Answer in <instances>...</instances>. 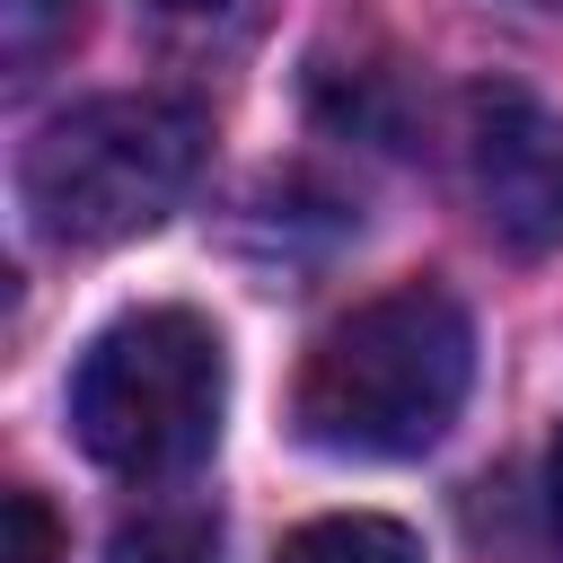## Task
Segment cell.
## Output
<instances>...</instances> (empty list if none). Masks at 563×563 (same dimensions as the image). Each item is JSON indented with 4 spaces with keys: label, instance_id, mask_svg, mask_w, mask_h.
<instances>
[{
    "label": "cell",
    "instance_id": "cell-1",
    "mask_svg": "<svg viewBox=\"0 0 563 563\" xmlns=\"http://www.w3.org/2000/svg\"><path fill=\"white\" fill-rule=\"evenodd\" d=\"M475 378V325L449 290L396 282L334 317L299 369V431L325 457H422Z\"/></svg>",
    "mask_w": 563,
    "mask_h": 563
},
{
    "label": "cell",
    "instance_id": "cell-2",
    "mask_svg": "<svg viewBox=\"0 0 563 563\" xmlns=\"http://www.w3.org/2000/svg\"><path fill=\"white\" fill-rule=\"evenodd\" d=\"M202 167V114L185 97H88L53 114L26 141L18 194L44 238L62 246H114L176 211V194Z\"/></svg>",
    "mask_w": 563,
    "mask_h": 563
},
{
    "label": "cell",
    "instance_id": "cell-3",
    "mask_svg": "<svg viewBox=\"0 0 563 563\" xmlns=\"http://www.w3.org/2000/svg\"><path fill=\"white\" fill-rule=\"evenodd\" d=\"M220 405H229V361L194 308L114 317L79 352V378H70L79 449L114 475H141V484L185 475L220 440Z\"/></svg>",
    "mask_w": 563,
    "mask_h": 563
},
{
    "label": "cell",
    "instance_id": "cell-4",
    "mask_svg": "<svg viewBox=\"0 0 563 563\" xmlns=\"http://www.w3.org/2000/svg\"><path fill=\"white\" fill-rule=\"evenodd\" d=\"M466 185L519 255L563 246V114L528 97L519 79H475L466 88Z\"/></svg>",
    "mask_w": 563,
    "mask_h": 563
},
{
    "label": "cell",
    "instance_id": "cell-5",
    "mask_svg": "<svg viewBox=\"0 0 563 563\" xmlns=\"http://www.w3.org/2000/svg\"><path fill=\"white\" fill-rule=\"evenodd\" d=\"M273 563H422V545H413V528H396L378 510H334V519L290 528Z\"/></svg>",
    "mask_w": 563,
    "mask_h": 563
},
{
    "label": "cell",
    "instance_id": "cell-6",
    "mask_svg": "<svg viewBox=\"0 0 563 563\" xmlns=\"http://www.w3.org/2000/svg\"><path fill=\"white\" fill-rule=\"evenodd\" d=\"M106 563H220V528L202 510H150L132 528H114Z\"/></svg>",
    "mask_w": 563,
    "mask_h": 563
},
{
    "label": "cell",
    "instance_id": "cell-7",
    "mask_svg": "<svg viewBox=\"0 0 563 563\" xmlns=\"http://www.w3.org/2000/svg\"><path fill=\"white\" fill-rule=\"evenodd\" d=\"M0 18H9V70H18V79L44 70V62L70 44V26H79L70 0H0Z\"/></svg>",
    "mask_w": 563,
    "mask_h": 563
},
{
    "label": "cell",
    "instance_id": "cell-8",
    "mask_svg": "<svg viewBox=\"0 0 563 563\" xmlns=\"http://www.w3.org/2000/svg\"><path fill=\"white\" fill-rule=\"evenodd\" d=\"M0 537H9V545H0V563H62V528H53L44 493H26V484L0 501Z\"/></svg>",
    "mask_w": 563,
    "mask_h": 563
},
{
    "label": "cell",
    "instance_id": "cell-9",
    "mask_svg": "<svg viewBox=\"0 0 563 563\" xmlns=\"http://www.w3.org/2000/svg\"><path fill=\"white\" fill-rule=\"evenodd\" d=\"M545 519H554V554H563V440L545 457Z\"/></svg>",
    "mask_w": 563,
    "mask_h": 563
},
{
    "label": "cell",
    "instance_id": "cell-10",
    "mask_svg": "<svg viewBox=\"0 0 563 563\" xmlns=\"http://www.w3.org/2000/svg\"><path fill=\"white\" fill-rule=\"evenodd\" d=\"M158 9H229V0H158Z\"/></svg>",
    "mask_w": 563,
    "mask_h": 563
},
{
    "label": "cell",
    "instance_id": "cell-11",
    "mask_svg": "<svg viewBox=\"0 0 563 563\" xmlns=\"http://www.w3.org/2000/svg\"><path fill=\"white\" fill-rule=\"evenodd\" d=\"M545 9H563V0H545Z\"/></svg>",
    "mask_w": 563,
    "mask_h": 563
}]
</instances>
